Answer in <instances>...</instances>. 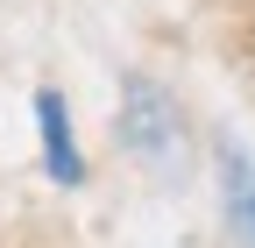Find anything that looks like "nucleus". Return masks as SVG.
Wrapping results in <instances>:
<instances>
[{"label": "nucleus", "instance_id": "nucleus-1", "mask_svg": "<svg viewBox=\"0 0 255 248\" xmlns=\"http://www.w3.org/2000/svg\"><path fill=\"white\" fill-rule=\"evenodd\" d=\"M121 142H128V156L142 170H156V177L184 170V121H177L170 92L156 78H128V92H121Z\"/></svg>", "mask_w": 255, "mask_h": 248}, {"label": "nucleus", "instance_id": "nucleus-2", "mask_svg": "<svg viewBox=\"0 0 255 248\" xmlns=\"http://www.w3.org/2000/svg\"><path fill=\"white\" fill-rule=\"evenodd\" d=\"M36 121H43V163H50V177H57V184H78V177H85V163H78L71 114H64L57 92H43V100H36Z\"/></svg>", "mask_w": 255, "mask_h": 248}, {"label": "nucleus", "instance_id": "nucleus-3", "mask_svg": "<svg viewBox=\"0 0 255 248\" xmlns=\"http://www.w3.org/2000/svg\"><path fill=\"white\" fill-rule=\"evenodd\" d=\"M220 170H227V206H234V227L248 234V248H255V163L241 156V149H227L220 156Z\"/></svg>", "mask_w": 255, "mask_h": 248}]
</instances>
